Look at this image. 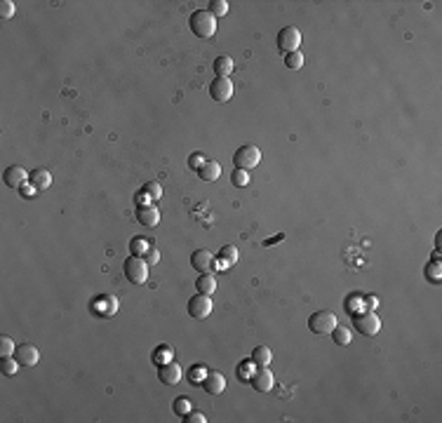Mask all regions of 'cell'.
Masks as SVG:
<instances>
[{"instance_id": "cell-2", "label": "cell", "mask_w": 442, "mask_h": 423, "mask_svg": "<svg viewBox=\"0 0 442 423\" xmlns=\"http://www.w3.org/2000/svg\"><path fill=\"white\" fill-rule=\"evenodd\" d=\"M148 268H151V266H148L146 259H142V257H129L123 266L125 277H127L132 285H144L148 277Z\"/></svg>"}, {"instance_id": "cell-22", "label": "cell", "mask_w": 442, "mask_h": 423, "mask_svg": "<svg viewBox=\"0 0 442 423\" xmlns=\"http://www.w3.org/2000/svg\"><path fill=\"white\" fill-rule=\"evenodd\" d=\"M148 249H151V245L146 242V238H132L129 240V251H132V257H146Z\"/></svg>"}, {"instance_id": "cell-21", "label": "cell", "mask_w": 442, "mask_h": 423, "mask_svg": "<svg viewBox=\"0 0 442 423\" xmlns=\"http://www.w3.org/2000/svg\"><path fill=\"white\" fill-rule=\"evenodd\" d=\"M233 68H235V64H233V59H231V57H216V59H214V73H216V78H228V75L233 73Z\"/></svg>"}, {"instance_id": "cell-6", "label": "cell", "mask_w": 442, "mask_h": 423, "mask_svg": "<svg viewBox=\"0 0 442 423\" xmlns=\"http://www.w3.org/2000/svg\"><path fill=\"white\" fill-rule=\"evenodd\" d=\"M353 325H355V329L360 331L363 336H374L376 331L381 329V320L374 315V311H367V313L353 315Z\"/></svg>"}, {"instance_id": "cell-43", "label": "cell", "mask_w": 442, "mask_h": 423, "mask_svg": "<svg viewBox=\"0 0 442 423\" xmlns=\"http://www.w3.org/2000/svg\"><path fill=\"white\" fill-rule=\"evenodd\" d=\"M212 270H228V264L224 261V259H219L214 266H212Z\"/></svg>"}, {"instance_id": "cell-18", "label": "cell", "mask_w": 442, "mask_h": 423, "mask_svg": "<svg viewBox=\"0 0 442 423\" xmlns=\"http://www.w3.org/2000/svg\"><path fill=\"white\" fill-rule=\"evenodd\" d=\"M196 289H198V294L212 296V294H214V289H216L214 275H212V273H200V277L196 280Z\"/></svg>"}, {"instance_id": "cell-34", "label": "cell", "mask_w": 442, "mask_h": 423, "mask_svg": "<svg viewBox=\"0 0 442 423\" xmlns=\"http://www.w3.org/2000/svg\"><path fill=\"white\" fill-rule=\"evenodd\" d=\"M205 160H207V158H205V153H200V151H196V153H190V155H188V167H190V170H196V172H198V170H200V167L205 165Z\"/></svg>"}, {"instance_id": "cell-32", "label": "cell", "mask_w": 442, "mask_h": 423, "mask_svg": "<svg viewBox=\"0 0 442 423\" xmlns=\"http://www.w3.org/2000/svg\"><path fill=\"white\" fill-rule=\"evenodd\" d=\"M219 259H224L228 266H233L235 261H238V249H235L233 245H226L224 249H221V254H219Z\"/></svg>"}, {"instance_id": "cell-42", "label": "cell", "mask_w": 442, "mask_h": 423, "mask_svg": "<svg viewBox=\"0 0 442 423\" xmlns=\"http://www.w3.org/2000/svg\"><path fill=\"white\" fill-rule=\"evenodd\" d=\"M376 296H369V299H365V311H376Z\"/></svg>"}, {"instance_id": "cell-41", "label": "cell", "mask_w": 442, "mask_h": 423, "mask_svg": "<svg viewBox=\"0 0 442 423\" xmlns=\"http://www.w3.org/2000/svg\"><path fill=\"white\" fill-rule=\"evenodd\" d=\"M148 203H151V195H146L144 190H139V193H136V205H139V207H146Z\"/></svg>"}, {"instance_id": "cell-30", "label": "cell", "mask_w": 442, "mask_h": 423, "mask_svg": "<svg viewBox=\"0 0 442 423\" xmlns=\"http://www.w3.org/2000/svg\"><path fill=\"white\" fill-rule=\"evenodd\" d=\"M285 66L292 68V71L301 68L303 66V54H301V52H289V54L285 57Z\"/></svg>"}, {"instance_id": "cell-14", "label": "cell", "mask_w": 442, "mask_h": 423, "mask_svg": "<svg viewBox=\"0 0 442 423\" xmlns=\"http://www.w3.org/2000/svg\"><path fill=\"white\" fill-rule=\"evenodd\" d=\"M136 221L146 228H155L160 223V212L153 205H146V207H136Z\"/></svg>"}, {"instance_id": "cell-44", "label": "cell", "mask_w": 442, "mask_h": 423, "mask_svg": "<svg viewBox=\"0 0 442 423\" xmlns=\"http://www.w3.org/2000/svg\"><path fill=\"white\" fill-rule=\"evenodd\" d=\"M278 240H283V235H278V238H270V240H266V245H273V242H278Z\"/></svg>"}, {"instance_id": "cell-27", "label": "cell", "mask_w": 442, "mask_h": 423, "mask_svg": "<svg viewBox=\"0 0 442 423\" xmlns=\"http://www.w3.org/2000/svg\"><path fill=\"white\" fill-rule=\"evenodd\" d=\"M231 184H233L235 188H245V186L250 184V172H247V170H235V172L231 174Z\"/></svg>"}, {"instance_id": "cell-15", "label": "cell", "mask_w": 442, "mask_h": 423, "mask_svg": "<svg viewBox=\"0 0 442 423\" xmlns=\"http://www.w3.org/2000/svg\"><path fill=\"white\" fill-rule=\"evenodd\" d=\"M203 388L209 392V395H221L224 388H226V379L219 372H207L203 379Z\"/></svg>"}, {"instance_id": "cell-4", "label": "cell", "mask_w": 442, "mask_h": 423, "mask_svg": "<svg viewBox=\"0 0 442 423\" xmlns=\"http://www.w3.org/2000/svg\"><path fill=\"white\" fill-rule=\"evenodd\" d=\"M233 162H235V170H252L261 162V151L257 146H240L233 155Z\"/></svg>"}, {"instance_id": "cell-13", "label": "cell", "mask_w": 442, "mask_h": 423, "mask_svg": "<svg viewBox=\"0 0 442 423\" xmlns=\"http://www.w3.org/2000/svg\"><path fill=\"white\" fill-rule=\"evenodd\" d=\"M190 266H193L198 273H209V270H212V266H214V257H212V251L196 249L193 254H190Z\"/></svg>"}, {"instance_id": "cell-38", "label": "cell", "mask_w": 442, "mask_h": 423, "mask_svg": "<svg viewBox=\"0 0 442 423\" xmlns=\"http://www.w3.org/2000/svg\"><path fill=\"white\" fill-rule=\"evenodd\" d=\"M184 421H188V423H205L207 418H205L203 411H188V414L184 416Z\"/></svg>"}, {"instance_id": "cell-10", "label": "cell", "mask_w": 442, "mask_h": 423, "mask_svg": "<svg viewBox=\"0 0 442 423\" xmlns=\"http://www.w3.org/2000/svg\"><path fill=\"white\" fill-rule=\"evenodd\" d=\"M14 357H17L19 364L33 367V364H38V360H40V353H38V348L31 344H19L17 348H14Z\"/></svg>"}, {"instance_id": "cell-20", "label": "cell", "mask_w": 442, "mask_h": 423, "mask_svg": "<svg viewBox=\"0 0 442 423\" xmlns=\"http://www.w3.org/2000/svg\"><path fill=\"white\" fill-rule=\"evenodd\" d=\"M250 360L257 364V367H268L270 360H273V353H270L268 346H257V348L252 350V357Z\"/></svg>"}, {"instance_id": "cell-7", "label": "cell", "mask_w": 442, "mask_h": 423, "mask_svg": "<svg viewBox=\"0 0 442 423\" xmlns=\"http://www.w3.org/2000/svg\"><path fill=\"white\" fill-rule=\"evenodd\" d=\"M188 315L193 320H205L209 313H212V299L207 294H196L188 299V306H186Z\"/></svg>"}, {"instance_id": "cell-36", "label": "cell", "mask_w": 442, "mask_h": 423, "mask_svg": "<svg viewBox=\"0 0 442 423\" xmlns=\"http://www.w3.org/2000/svg\"><path fill=\"white\" fill-rule=\"evenodd\" d=\"M205 374H207V372H205L203 367H193L190 369V383H193V386H203Z\"/></svg>"}, {"instance_id": "cell-1", "label": "cell", "mask_w": 442, "mask_h": 423, "mask_svg": "<svg viewBox=\"0 0 442 423\" xmlns=\"http://www.w3.org/2000/svg\"><path fill=\"white\" fill-rule=\"evenodd\" d=\"M188 26H190V31H193V36L203 38V40H209L216 33V19L212 17L209 10H196L188 19Z\"/></svg>"}, {"instance_id": "cell-16", "label": "cell", "mask_w": 442, "mask_h": 423, "mask_svg": "<svg viewBox=\"0 0 442 423\" xmlns=\"http://www.w3.org/2000/svg\"><path fill=\"white\" fill-rule=\"evenodd\" d=\"M92 311L97 315H101V318H110V315H116V311H118V299L116 296H99V299L94 301Z\"/></svg>"}, {"instance_id": "cell-9", "label": "cell", "mask_w": 442, "mask_h": 423, "mask_svg": "<svg viewBox=\"0 0 442 423\" xmlns=\"http://www.w3.org/2000/svg\"><path fill=\"white\" fill-rule=\"evenodd\" d=\"M250 383H252V388L257 392H268L273 390V374H270L268 367H257L254 369L252 379H250Z\"/></svg>"}, {"instance_id": "cell-23", "label": "cell", "mask_w": 442, "mask_h": 423, "mask_svg": "<svg viewBox=\"0 0 442 423\" xmlns=\"http://www.w3.org/2000/svg\"><path fill=\"white\" fill-rule=\"evenodd\" d=\"M332 336H334V344L337 346H348L350 344V329L344 325H337L332 329Z\"/></svg>"}, {"instance_id": "cell-5", "label": "cell", "mask_w": 442, "mask_h": 423, "mask_svg": "<svg viewBox=\"0 0 442 423\" xmlns=\"http://www.w3.org/2000/svg\"><path fill=\"white\" fill-rule=\"evenodd\" d=\"M275 43H278V49L280 52H299V45H301V33L296 26H285V29H280L278 31V38H275Z\"/></svg>"}, {"instance_id": "cell-25", "label": "cell", "mask_w": 442, "mask_h": 423, "mask_svg": "<svg viewBox=\"0 0 442 423\" xmlns=\"http://www.w3.org/2000/svg\"><path fill=\"white\" fill-rule=\"evenodd\" d=\"M172 348L170 346H160L158 350L153 353V362L158 364V367H162V364H167V362H172Z\"/></svg>"}, {"instance_id": "cell-39", "label": "cell", "mask_w": 442, "mask_h": 423, "mask_svg": "<svg viewBox=\"0 0 442 423\" xmlns=\"http://www.w3.org/2000/svg\"><path fill=\"white\" fill-rule=\"evenodd\" d=\"M158 261H160V251L155 249V247H151V249L146 251V264L148 266H155Z\"/></svg>"}, {"instance_id": "cell-19", "label": "cell", "mask_w": 442, "mask_h": 423, "mask_svg": "<svg viewBox=\"0 0 442 423\" xmlns=\"http://www.w3.org/2000/svg\"><path fill=\"white\" fill-rule=\"evenodd\" d=\"M29 181H31L38 190H47L49 186H52V174H49L47 170H33V174L29 177Z\"/></svg>"}, {"instance_id": "cell-17", "label": "cell", "mask_w": 442, "mask_h": 423, "mask_svg": "<svg viewBox=\"0 0 442 423\" xmlns=\"http://www.w3.org/2000/svg\"><path fill=\"white\" fill-rule=\"evenodd\" d=\"M219 174H221V165L216 160H205V165L198 170V177L203 179V181H216Z\"/></svg>"}, {"instance_id": "cell-35", "label": "cell", "mask_w": 442, "mask_h": 423, "mask_svg": "<svg viewBox=\"0 0 442 423\" xmlns=\"http://www.w3.org/2000/svg\"><path fill=\"white\" fill-rule=\"evenodd\" d=\"M254 369H257V364H254L252 360H247L242 367H238V376L240 379H245V381H250L252 379V374H254Z\"/></svg>"}, {"instance_id": "cell-31", "label": "cell", "mask_w": 442, "mask_h": 423, "mask_svg": "<svg viewBox=\"0 0 442 423\" xmlns=\"http://www.w3.org/2000/svg\"><path fill=\"white\" fill-rule=\"evenodd\" d=\"M144 193L146 195H151V200H160L162 198V188H160L158 181H148V184H144Z\"/></svg>"}, {"instance_id": "cell-12", "label": "cell", "mask_w": 442, "mask_h": 423, "mask_svg": "<svg viewBox=\"0 0 442 423\" xmlns=\"http://www.w3.org/2000/svg\"><path fill=\"white\" fill-rule=\"evenodd\" d=\"M181 376H184V372H181V367H179L177 362H167V364L158 367V379L162 383H167V386H177L179 381H181Z\"/></svg>"}, {"instance_id": "cell-28", "label": "cell", "mask_w": 442, "mask_h": 423, "mask_svg": "<svg viewBox=\"0 0 442 423\" xmlns=\"http://www.w3.org/2000/svg\"><path fill=\"white\" fill-rule=\"evenodd\" d=\"M209 12H212V17H214V19L226 17L228 3H226V0H212V3H209Z\"/></svg>"}, {"instance_id": "cell-29", "label": "cell", "mask_w": 442, "mask_h": 423, "mask_svg": "<svg viewBox=\"0 0 442 423\" xmlns=\"http://www.w3.org/2000/svg\"><path fill=\"white\" fill-rule=\"evenodd\" d=\"M14 341L10 336H0V357H12L14 355Z\"/></svg>"}, {"instance_id": "cell-37", "label": "cell", "mask_w": 442, "mask_h": 423, "mask_svg": "<svg viewBox=\"0 0 442 423\" xmlns=\"http://www.w3.org/2000/svg\"><path fill=\"white\" fill-rule=\"evenodd\" d=\"M426 277H430V280L435 282V285H440V264L426 266Z\"/></svg>"}, {"instance_id": "cell-8", "label": "cell", "mask_w": 442, "mask_h": 423, "mask_svg": "<svg viewBox=\"0 0 442 423\" xmlns=\"http://www.w3.org/2000/svg\"><path fill=\"white\" fill-rule=\"evenodd\" d=\"M209 97L214 99V101H219V104L228 101V99L233 97V82H231L228 78L212 80V85H209Z\"/></svg>"}, {"instance_id": "cell-11", "label": "cell", "mask_w": 442, "mask_h": 423, "mask_svg": "<svg viewBox=\"0 0 442 423\" xmlns=\"http://www.w3.org/2000/svg\"><path fill=\"white\" fill-rule=\"evenodd\" d=\"M29 177L31 174L26 172L24 167H19V165H12V167H7L5 174H3V179H5V186L7 188H21V186L29 181Z\"/></svg>"}, {"instance_id": "cell-3", "label": "cell", "mask_w": 442, "mask_h": 423, "mask_svg": "<svg viewBox=\"0 0 442 423\" xmlns=\"http://www.w3.org/2000/svg\"><path fill=\"white\" fill-rule=\"evenodd\" d=\"M337 325H339L337 315L332 313V311H318V313H313L308 318V329L313 331V334H332V329Z\"/></svg>"}, {"instance_id": "cell-26", "label": "cell", "mask_w": 442, "mask_h": 423, "mask_svg": "<svg viewBox=\"0 0 442 423\" xmlns=\"http://www.w3.org/2000/svg\"><path fill=\"white\" fill-rule=\"evenodd\" d=\"M172 409H174V414L177 416H181L184 418L186 414L190 411V400L186 398V395H179V398H174V405H172Z\"/></svg>"}, {"instance_id": "cell-24", "label": "cell", "mask_w": 442, "mask_h": 423, "mask_svg": "<svg viewBox=\"0 0 442 423\" xmlns=\"http://www.w3.org/2000/svg\"><path fill=\"white\" fill-rule=\"evenodd\" d=\"M19 367H21V364L17 362V357L14 355L12 357H0V372H3L5 376H14Z\"/></svg>"}, {"instance_id": "cell-40", "label": "cell", "mask_w": 442, "mask_h": 423, "mask_svg": "<svg viewBox=\"0 0 442 423\" xmlns=\"http://www.w3.org/2000/svg\"><path fill=\"white\" fill-rule=\"evenodd\" d=\"M19 190H21V195H24V198H33V195H38V188H36L33 184H24Z\"/></svg>"}, {"instance_id": "cell-33", "label": "cell", "mask_w": 442, "mask_h": 423, "mask_svg": "<svg viewBox=\"0 0 442 423\" xmlns=\"http://www.w3.org/2000/svg\"><path fill=\"white\" fill-rule=\"evenodd\" d=\"M14 12H17V7H14L12 0H3L0 3V19H12Z\"/></svg>"}]
</instances>
